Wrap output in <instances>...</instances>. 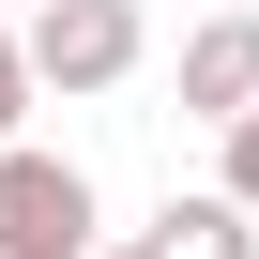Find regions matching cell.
<instances>
[{
  "instance_id": "6da1fadb",
  "label": "cell",
  "mask_w": 259,
  "mask_h": 259,
  "mask_svg": "<svg viewBox=\"0 0 259 259\" xmlns=\"http://www.w3.org/2000/svg\"><path fill=\"white\" fill-rule=\"evenodd\" d=\"M138 0H31L16 16V61H31V92H122L138 76Z\"/></svg>"
},
{
  "instance_id": "7a4b0ae2",
  "label": "cell",
  "mask_w": 259,
  "mask_h": 259,
  "mask_svg": "<svg viewBox=\"0 0 259 259\" xmlns=\"http://www.w3.org/2000/svg\"><path fill=\"white\" fill-rule=\"evenodd\" d=\"M76 244H92V168L0 138V259H76Z\"/></svg>"
},
{
  "instance_id": "3957f363",
  "label": "cell",
  "mask_w": 259,
  "mask_h": 259,
  "mask_svg": "<svg viewBox=\"0 0 259 259\" xmlns=\"http://www.w3.org/2000/svg\"><path fill=\"white\" fill-rule=\"evenodd\" d=\"M229 107H259V0L183 31V122H229Z\"/></svg>"
},
{
  "instance_id": "277c9868",
  "label": "cell",
  "mask_w": 259,
  "mask_h": 259,
  "mask_svg": "<svg viewBox=\"0 0 259 259\" xmlns=\"http://www.w3.org/2000/svg\"><path fill=\"white\" fill-rule=\"evenodd\" d=\"M138 244H153V259H259V213H244V198H168Z\"/></svg>"
},
{
  "instance_id": "5b68a950",
  "label": "cell",
  "mask_w": 259,
  "mask_h": 259,
  "mask_svg": "<svg viewBox=\"0 0 259 259\" xmlns=\"http://www.w3.org/2000/svg\"><path fill=\"white\" fill-rule=\"evenodd\" d=\"M213 138H229V183H213V198H244V213H259V107H229Z\"/></svg>"
},
{
  "instance_id": "8992f818",
  "label": "cell",
  "mask_w": 259,
  "mask_h": 259,
  "mask_svg": "<svg viewBox=\"0 0 259 259\" xmlns=\"http://www.w3.org/2000/svg\"><path fill=\"white\" fill-rule=\"evenodd\" d=\"M31 122V61H16V16H0V138Z\"/></svg>"
},
{
  "instance_id": "52a82bcc",
  "label": "cell",
  "mask_w": 259,
  "mask_h": 259,
  "mask_svg": "<svg viewBox=\"0 0 259 259\" xmlns=\"http://www.w3.org/2000/svg\"><path fill=\"white\" fill-rule=\"evenodd\" d=\"M76 259H153V244H107V229H92V244H76Z\"/></svg>"
},
{
  "instance_id": "ba28073f",
  "label": "cell",
  "mask_w": 259,
  "mask_h": 259,
  "mask_svg": "<svg viewBox=\"0 0 259 259\" xmlns=\"http://www.w3.org/2000/svg\"><path fill=\"white\" fill-rule=\"evenodd\" d=\"M0 16H31V0H0Z\"/></svg>"
}]
</instances>
